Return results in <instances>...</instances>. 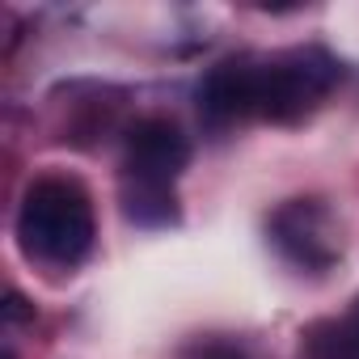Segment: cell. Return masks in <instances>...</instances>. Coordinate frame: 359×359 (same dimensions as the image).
Listing matches in <instances>:
<instances>
[{"mask_svg": "<svg viewBox=\"0 0 359 359\" xmlns=\"http://www.w3.org/2000/svg\"><path fill=\"white\" fill-rule=\"evenodd\" d=\"M5 321H34V304L22 292H9L5 296Z\"/></svg>", "mask_w": 359, "mask_h": 359, "instance_id": "cell-9", "label": "cell"}, {"mask_svg": "<svg viewBox=\"0 0 359 359\" xmlns=\"http://www.w3.org/2000/svg\"><path fill=\"white\" fill-rule=\"evenodd\" d=\"M97 237L89 191L76 177H39L22 195L18 212V245L30 262L76 266Z\"/></svg>", "mask_w": 359, "mask_h": 359, "instance_id": "cell-1", "label": "cell"}, {"mask_svg": "<svg viewBox=\"0 0 359 359\" xmlns=\"http://www.w3.org/2000/svg\"><path fill=\"white\" fill-rule=\"evenodd\" d=\"M271 245L309 275H325L334 271V262L342 258V237H338V220L321 199H287L271 212Z\"/></svg>", "mask_w": 359, "mask_h": 359, "instance_id": "cell-3", "label": "cell"}, {"mask_svg": "<svg viewBox=\"0 0 359 359\" xmlns=\"http://www.w3.org/2000/svg\"><path fill=\"white\" fill-rule=\"evenodd\" d=\"M187 165H191V140L173 118L148 114V118H135L127 127V135H123V177L173 187Z\"/></svg>", "mask_w": 359, "mask_h": 359, "instance_id": "cell-4", "label": "cell"}, {"mask_svg": "<svg viewBox=\"0 0 359 359\" xmlns=\"http://www.w3.org/2000/svg\"><path fill=\"white\" fill-rule=\"evenodd\" d=\"M342 64L325 47H296L275 60H258V118L300 123L309 118L338 85Z\"/></svg>", "mask_w": 359, "mask_h": 359, "instance_id": "cell-2", "label": "cell"}, {"mask_svg": "<svg viewBox=\"0 0 359 359\" xmlns=\"http://www.w3.org/2000/svg\"><path fill=\"white\" fill-rule=\"evenodd\" d=\"M123 216L140 229H169L177 224V195L161 182H135L123 177Z\"/></svg>", "mask_w": 359, "mask_h": 359, "instance_id": "cell-6", "label": "cell"}, {"mask_svg": "<svg viewBox=\"0 0 359 359\" xmlns=\"http://www.w3.org/2000/svg\"><path fill=\"white\" fill-rule=\"evenodd\" d=\"M304 359H359V296L342 317L304 330Z\"/></svg>", "mask_w": 359, "mask_h": 359, "instance_id": "cell-7", "label": "cell"}, {"mask_svg": "<svg viewBox=\"0 0 359 359\" xmlns=\"http://www.w3.org/2000/svg\"><path fill=\"white\" fill-rule=\"evenodd\" d=\"M199 118L212 131L258 114V60H220L199 81Z\"/></svg>", "mask_w": 359, "mask_h": 359, "instance_id": "cell-5", "label": "cell"}, {"mask_svg": "<svg viewBox=\"0 0 359 359\" xmlns=\"http://www.w3.org/2000/svg\"><path fill=\"white\" fill-rule=\"evenodd\" d=\"M182 359H254V351L241 342V338H224V334H208V338H195Z\"/></svg>", "mask_w": 359, "mask_h": 359, "instance_id": "cell-8", "label": "cell"}]
</instances>
